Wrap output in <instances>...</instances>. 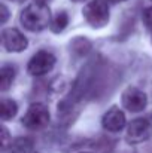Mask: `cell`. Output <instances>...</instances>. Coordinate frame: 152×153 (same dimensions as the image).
Listing matches in <instances>:
<instances>
[{
  "label": "cell",
  "instance_id": "obj_1",
  "mask_svg": "<svg viewBox=\"0 0 152 153\" xmlns=\"http://www.w3.org/2000/svg\"><path fill=\"white\" fill-rule=\"evenodd\" d=\"M19 21L25 30L31 33H37L45 30L51 24V12L46 4L31 3L24 7L19 15Z\"/></svg>",
  "mask_w": 152,
  "mask_h": 153
},
{
  "label": "cell",
  "instance_id": "obj_2",
  "mask_svg": "<svg viewBox=\"0 0 152 153\" xmlns=\"http://www.w3.org/2000/svg\"><path fill=\"white\" fill-rule=\"evenodd\" d=\"M82 15L85 21L93 28H103L109 22V6L104 0H91L88 1L84 9Z\"/></svg>",
  "mask_w": 152,
  "mask_h": 153
},
{
  "label": "cell",
  "instance_id": "obj_3",
  "mask_svg": "<svg viewBox=\"0 0 152 153\" xmlns=\"http://www.w3.org/2000/svg\"><path fill=\"white\" fill-rule=\"evenodd\" d=\"M49 117H51L49 110H48V107L45 104H42V102H33V104L28 105L25 114L21 119V123L27 129L37 131V129L45 128L49 123Z\"/></svg>",
  "mask_w": 152,
  "mask_h": 153
},
{
  "label": "cell",
  "instance_id": "obj_4",
  "mask_svg": "<svg viewBox=\"0 0 152 153\" xmlns=\"http://www.w3.org/2000/svg\"><path fill=\"white\" fill-rule=\"evenodd\" d=\"M55 61L57 59H55L54 53H51L49 51H45V49L37 51L30 58V61L27 64V71H28V74L36 76V77L45 76L54 68Z\"/></svg>",
  "mask_w": 152,
  "mask_h": 153
},
{
  "label": "cell",
  "instance_id": "obj_5",
  "mask_svg": "<svg viewBox=\"0 0 152 153\" xmlns=\"http://www.w3.org/2000/svg\"><path fill=\"white\" fill-rule=\"evenodd\" d=\"M152 137V122L145 117H137L131 120L127 126V141L130 144H137L149 140Z\"/></svg>",
  "mask_w": 152,
  "mask_h": 153
},
{
  "label": "cell",
  "instance_id": "obj_6",
  "mask_svg": "<svg viewBox=\"0 0 152 153\" xmlns=\"http://www.w3.org/2000/svg\"><path fill=\"white\" fill-rule=\"evenodd\" d=\"M148 104V97L143 91L136 86H128L122 92V105L131 113H139L145 110Z\"/></svg>",
  "mask_w": 152,
  "mask_h": 153
},
{
  "label": "cell",
  "instance_id": "obj_7",
  "mask_svg": "<svg viewBox=\"0 0 152 153\" xmlns=\"http://www.w3.org/2000/svg\"><path fill=\"white\" fill-rule=\"evenodd\" d=\"M1 45L7 52H22L27 49V37L16 28H4L1 31Z\"/></svg>",
  "mask_w": 152,
  "mask_h": 153
},
{
  "label": "cell",
  "instance_id": "obj_8",
  "mask_svg": "<svg viewBox=\"0 0 152 153\" xmlns=\"http://www.w3.org/2000/svg\"><path fill=\"white\" fill-rule=\"evenodd\" d=\"M101 125H103V128H104L106 131H109V132H119V131H122V129L125 128V125H127L125 113H124L119 107L113 105V107H110V108L103 114V117H101Z\"/></svg>",
  "mask_w": 152,
  "mask_h": 153
},
{
  "label": "cell",
  "instance_id": "obj_9",
  "mask_svg": "<svg viewBox=\"0 0 152 153\" xmlns=\"http://www.w3.org/2000/svg\"><path fill=\"white\" fill-rule=\"evenodd\" d=\"M15 74H16V70L13 65H10V64L1 65V68H0V89H1V92H6L10 88V85L15 79Z\"/></svg>",
  "mask_w": 152,
  "mask_h": 153
},
{
  "label": "cell",
  "instance_id": "obj_10",
  "mask_svg": "<svg viewBox=\"0 0 152 153\" xmlns=\"http://www.w3.org/2000/svg\"><path fill=\"white\" fill-rule=\"evenodd\" d=\"M18 113V104L10 100V98H1L0 101V117L3 122L15 117V114Z\"/></svg>",
  "mask_w": 152,
  "mask_h": 153
},
{
  "label": "cell",
  "instance_id": "obj_11",
  "mask_svg": "<svg viewBox=\"0 0 152 153\" xmlns=\"http://www.w3.org/2000/svg\"><path fill=\"white\" fill-rule=\"evenodd\" d=\"M33 141L27 137H19L9 144V153H33Z\"/></svg>",
  "mask_w": 152,
  "mask_h": 153
},
{
  "label": "cell",
  "instance_id": "obj_12",
  "mask_svg": "<svg viewBox=\"0 0 152 153\" xmlns=\"http://www.w3.org/2000/svg\"><path fill=\"white\" fill-rule=\"evenodd\" d=\"M67 24H69V15H67L64 10H61V12H58V13L51 19L49 28L52 33H57V34H58V33H61V31L66 30Z\"/></svg>",
  "mask_w": 152,
  "mask_h": 153
},
{
  "label": "cell",
  "instance_id": "obj_13",
  "mask_svg": "<svg viewBox=\"0 0 152 153\" xmlns=\"http://www.w3.org/2000/svg\"><path fill=\"white\" fill-rule=\"evenodd\" d=\"M72 48H73V51L78 52V53H81V55H84V53H87V52L91 49V43L87 40V39H76L73 43H72Z\"/></svg>",
  "mask_w": 152,
  "mask_h": 153
},
{
  "label": "cell",
  "instance_id": "obj_14",
  "mask_svg": "<svg viewBox=\"0 0 152 153\" xmlns=\"http://www.w3.org/2000/svg\"><path fill=\"white\" fill-rule=\"evenodd\" d=\"M142 18H143V22H145L146 28H148V30H149V31L152 33V6L146 7V9L143 10V15H142Z\"/></svg>",
  "mask_w": 152,
  "mask_h": 153
},
{
  "label": "cell",
  "instance_id": "obj_15",
  "mask_svg": "<svg viewBox=\"0 0 152 153\" xmlns=\"http://www.w3.org/2000/svg\"><path fill=\"white\" fill-rule=\"evenodd\" d=\"M9 131L6 126H1V149L3 150H7L9 147Z\"/></svg>",
  "mask_w": 152,
  "mask_h": 153
},
{
  "label": "cell",
  "instance_id": "obj_16",
  "mask_svg": "<svg viewBox=\"0 0 152 153\" xmlns=\"http://www.w3.org/2000/svg\"><path fill=\"white\" fill-rule=\"evenodd\" d=\"M0 10H1V19H0V22H1V24H4V22L7 21V18H9V10H7V7H6V4H4V3H1Z\"/></svg>",
  "mask_w": 152,
  "mask_h": 153
},
{
  "label": "cell",
  "instance_id": "obj_17",
  "mask_svg": "<svg viewBox=\"0 0 152 153\" xmlns=\"http://www.w3.org/2000/svg\"><path fill=\"white\" fill-rule=\"evenodd\" d=\"M121 153H136L133 149H130V147H127V149H124V150H121Z\"/></svg>",
  "mask_w": 152,
  "mask_h": 153
},
{
  "label": "cell",
  "instance_id": "obj_18",
  "mask_svg": "<svg viewBox=\"0 0 152 153\" xmlns=\"http://www.w3.org/2000/svg\"><path fill=\"white\" fill-rule=\"evenodd\" d=\"M104 1H107V3H121V1H125V0H104Z\"/></svg>",
  "mask_w": 152,
  "mask_h": 153
},
{
  "label": "cell",
  "instance_id": "obj_19",
  "mask_svg": "<svg viewBox=\"0 0 152 153\" xmlns=\"http://www.w3.org/2000/svg\"><path fill=\"white\" fill-rule=\"evenodd\" d=\"M46 1L49 0H34V3H39V4H46Z\"/></svg>",
  "mask_w": 152,
  "mask_h": 153
},
{
  "label": "cell",
  "instance_id": "obj_20",
  "mask_svg": "<svg viewBox=\"0 0 152 153\" xmlns=\"http://www.w3.org/2000/svg\"><path fill=\"white\" fill-rule=\"evenodd\" d=\"M12 1H16V3H19V1H24V0H12Z\"/></svg>",
  "mask_w": 152,
  "mask_h": 153
},
{
  "label": "cell",
  "instance_id": "obj_21",
  "mask_svg": "<svg viewBox=\"0 0 152 153\" xmlns=\"http://www.w3.org/2000/svg\"><path fill=\"white\" fill-rule=\"evenodd\" d=\"M72 1H82V0H72Z\"/></svg>",
  "mask_w": 152,
  "mask_h": 153
},
{
  "label": "cell",
  "instance_id": "obj_22",
  "mask_svg": "<svg viewBox=\"0 0 152 153\" xmlns=\"http://www.w3.org/2000/svg\"><path fill=\"white\" fill-rule=\"evenodd\" d=\"M81 153H88V152H81Z\"/></svg>",
  "mask_w": 152,
  "mask_h": 153
},
{
  "label": "cell",
  "instance_id": "obj_23",
  "mask_svg": "<svg viewBox=\"0 0 152 153\" xmlns=\"http://www.w3.org/2000/svg\"><path fill=\"white\" fill-rule=\"evenodd\" d=\"M33 153H37V152H33Z\"/></svg>",
  "mask_w": 152,
  "mask_h": 153
},
{
  "label": "cell",
  "instance_id": "obj_24",
  "mask_svg": "<svg viewBox=\"0 0 152 153\" xmlns=\"http://www.w3.org/2000/svg\"><path fill=\"white\" fill-rule=\"evenodd\" d=\"M151 1H152V0H151Z\"/></svg>",
  "mask_w": 152,
  "mask_h": 153
}]
</instances>
